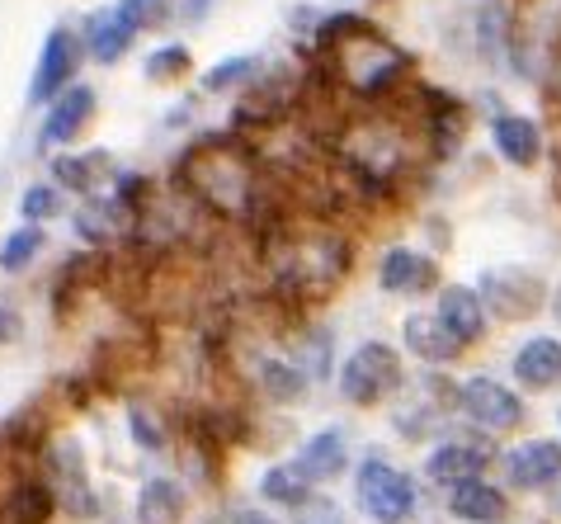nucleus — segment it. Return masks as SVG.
<instances>
[{
  "label": "nucleus",
  "instance_id": "1a4fd4ad",
  "mask_svg": "<svg viewBox=\"0 0 561 524\" xmlns=\"http://www.w3.org/2000/svg\"><path fill=\"white\" fill-rule=\"evenodd\" d=\"M486 133H491L495 157H501L505 166H514V171L538 166L542 151H548V133H542V123L528 118V114H514V110H495L491 123H486Z\"/></svg>",
  "mask_w": 561,
  "mask_h": 524
},
{
  "label": "nucleus",
  "instance_id": "58836bf2",
  "mask_svg": "<svg viewBox=\"0 0 561 524\" xmlns=\"http://www.w3.org/2000/svg\"><path fill=\"white\" fill-rule=\"evenodd\" d=\"M557 161H561V143H557Z\"/></svg>",
  "mask_w": 561,
  "mask_h": 524
},
{
  "label": "nucleus",
  "instance_id": "ea45409f",
  "mask_svg": "<svg viewBox=\"0 0 561 524\" xmlns=\"http://www.w3.org/2000/svg\"><path fill=\"white\" fill-rule=\"evenodd\" d=\"M557 511H561V497H557Z\"/></svg>",
  "mask_w": 561,
  "mask_h": 524
},
{
  "label": "nucleus",
  "instance_id": "f8f14e48",
  "mask_svg": "<svg viewBox=\"0 0 561 524\" xmlns=\"http://www.w3.org/2000/svg\"><path fill=\"white\" fill-rule=\"evenodd\" d=\"M505 477L519 491H542L561 482V444L557 440H528L505 454Z\"/></svg>",
  "mask_w": 561,
  "mask_h": 524
},
{
  "label": "nucleus",
  "instance_id": "393cba45",
  "mask_svg": "<svg viewBox=\"0 0 561 524\" xmlns=\"http://www.w3.org/2000/svg\"><path fill=\"white\" fill-rule=\"evenodd\" d=\"M307 383L311 374H302L298 364H288V360H264L260 364V388L270 402H298V397L307 392Z\"/></svg>",
  "mask_w": 561,
  "mask_h": 524
},
{
  "label": "nucleus",
  "instance_id": "dca6fc26",
  "mask_svg": "<svg viewBox=\"0 0 561 524\" xmlns=\"http://www.w3.org/2000/svg\"><path fill=\"white\" fill-rule=\"evenodd\" d=\"M514 378L524 383V388H534V392H548L561 383V341L557 335H528V341L514 350Z\"/></svg>",
  "mask_w": 561,
  "mask_h": 524
},
{
  "label": "nucleus",
  "instance_id": "20e7f679",
  "mask_svg": "<svg viewBox=\"0 0 561 524\" xmlns=\"http://www.w3.org/2000/svg\"><path fill=\"white\" fill-rule=\"evenodd\" d=\"M401 383H407V368H401V354L387 341H364L358 350L345 354V364H340V397L354 407L387 402Z\"/></svg>",
  "mask_w": 561,
  "mask_h": 524
},
{
  "label": "nucleus",
  "instance_id": "f3484780",
  "mask_svg": "<svg viewBox=\"0 0 561 524\" xmlns=\"http://www.w3.org/2000/svg\"><path fill=\"white\" fill-rule=\"evenodd\" d=\"M345 464H350V440H345V430L340 425H325V430H317L302 449H298V468L307 482H331V477H340L345 472Z\"/></svg>",
  "mask_w": 561,
  "mask_h": 524
},
{
  "label": "nucleus",
  "instance_id": "f03ea898",
  "mask_svg": "<svg viewBox=\"0 0 561 524\" xmlns=\"http://www.w3.org/2000/svg\"><path fill=\"white\" fill-rule=\"evenodd\" d=\"M317 48L331 57L335 86L354 90L358 100H387L392 90L407 86L411 76V53H401L392 38L358 14H335L317 29Z\"/></svg>",
  "mask_w": 561,
  "mask_h": 524
},
{
  "label": "nucleus",
  "instance_id": "5701e85b",
  "mask_svg": "<svg viewBox=\"0 0 561 524\" xmlns=\"http://www.w3.org/2000/svg\"><path fill=\"white\" fill-rule=\"evenodd\" d=\"M114 175V161L108 151H85V157H57L53 161V180L71 194H95L100 180Z\"/></svg>",
  "mask_w": 561,
  "mask_h": 524
},
{
  "label": "nucleus",
  "instance_id": "7ed1b4c3",
  "mask_svg": "<svg viewBox=\"0 0 561 524\" xmlns=\"http://www.w3.org/2000/svg\"><path fill=\"white\" fill-rule=\"evenodd\" d=\"M264 265H270L274 293L293 307L321 303L350 270V241L340 232H293V227H274L264 237Z\"/></svg>",
  "mask_w": 561,
  "mask_h": 524
},
{
  "label": "nucleus",
  "instance_id": "39448f33",
  "mask_svg": "<svg viewBox=\"0 0 561 524\" xmlns=\"http://www.w3.org/2000/svg\"><path fill=\"white\" fill-rule=\"evenodd\" d=\"M477 288H481V298H486L491 317H501V321H528L552 303L548 280H542L538 270H524V265H495V270L481 274Z\"/></svg>",
  "mask_w": 561,
  "mask_h": 524
},
{
  "label": "nucleus",
  "instance_id": "a878e982",
  "mask_svg": "<svg viewBox=\"0 0 561 524\" xmlns=\"http://www.w3.org/2000/svg\"><path fill=\"white\" fill-rule=\"evenodd\" d=\"M260 491H264V501H278V505H307L311 501V482L293 464H274L260 477Z\"/></svg>",
  "mask_w": 561,
  "mask_h": 524
},
{
  "label": "nucleus",
  "instance_id": "6ab92c4d",
  "mask_svg": "<svg viewBox=\"0 0 561 524\" xmlns=\"http://www.w3.org/2000/svg\"><path fill=\"white\" fill-rule=\"evenodd\" d=\"M48 458H53V491H57V501H67V511H76V515H95V501H90V491H85L81 449H76V444H57Z\"/></svg>",
  "mask_w": 561,
  "mask_h": 524
},
{
  "label": "nucleus",
  "instance_id": "e433bc0d",
  "mask_svg": "<svg viewBox=\"0 0 561 524\" xmlns=\"http://www.w3.org/2000/svg\"><path fill=\"white\" fill-rule=\"evenodd\" d=\"M548 312H552V317H557V327H561V284H557V288H552V303H548Z\"/></svg>",
  "mask_w": 561,
  "mask_h": 524
},
{
  "label": "nucleus",
  "instance_id": "b1692460",
  "mask_svg": "<svg viewBox=\"0 0 561 524\" xmlns=\"http://www.w3.org/2000/svg\"><path fill=\"white\" fill-rule=\"evenodd\" d=\"M137 34H142V29H137L128 14L114 5L108 14H100V20L90 24V57H95V61H118L123 53L133 48V38H137Z\"/></svg>",
  "mask_w": 561,
  "mask_h": 524
},
{
  "label": "nucleus",
  "instance_id": "9b49d317",
  "mask_svg": "<svg viewBox=\"0 0 561 524\" xmlns=\"http://www.w3.org/2000/svg\"><path fill=\"white\" fill-rule=\"evenodd\" d=\"M434 312H439V321L458 335L462 345H477L491 327V307H486V298H481V288H472V284H444Z\"/></svg>",
  "mask_w": 561,
  "mask_h": 524
},
{
  "label": "nucleus",
  "instance_id": "0eeeda50",
  "mask_svg": "<svg viewBox=\"0 0 561 524\" xmlns=\"http://www.w3.org/2000/svg\"><path fill=\"white\" fill-rule=\"evenodd\" d=\"M519 10L514 0H477L472 5V48L481 67H510L519 48Z\"/></svg>",
  "mask_w": 561,
  "mask_h": 524
},
{
  "label": "nucleus",
  "instance_id": "cd10ccee",
  "mask_svg": "<svg viewBox=\"0 0 561 524\" xmlns=\"http://www.w3.org/2000/svg\"><path fill=\"white\" fill-rule=\"evenodd\" d=\"M260 71V57H227L204 76V90H231V86H251V76Z\"/></svg>",
  "mask_w": 561,
  "mask_h": 524
},
{
  "label": "nucleus",
  "instance_id": "412c9836",
  "mask_svg": "<svg viewBox=\"0 0 561 524\" xmlns=\"http://www.w3.org/2000/svg\"><path fill=\"white\" fill-rule=\"evenodd\" d=\"M481 468H486V454L472 449V444H439V449L430 454V482H439V487H458V482H472V477H481Z\"/></svg>",
  "mask_w": 561,
  "mask_h": 524
},
{
  "label": "nucleus",
  "instance_id": "a211bd4d",
  "mask_svg": "<svg viewBox=\"0 0 561 524\" xmlns=\"http://www.w3.org/2000/svg\"><path fill=\"white\" fill-rule=\"evenodd\" d=\"M53 505H57L53 482H43V477H20V482L10 487V497H5L0 524H48Z\"/></svg>",
  "mask_w": 561,
  "mask_h": 524
},
{
  "label": "nucleus",
  "instance_id": "2f4dec72",
  "mask_svg": "<svg viewBox=\"0 0 561 524\" xmlns=\"http://www.w3.org/2000/svg\"><path fill=\"white\" fill-rule=\"evenodd\" d=\"M133 440L142 444V449H161V425H151V415L147 411H133Z\"/></svg>",
  "mask_w": 561,
  "mask_h": 524
},
{
  "label": "nucleus",
  "instance_id": "4c0bfd02",
  "mask_svg": "<svg viewBox=\"0 0 561 524\" xmlns=\"http://www.w3.org/2000/svg\"><path fill=\"white\" fill-rule=\"evenodd\" d=\"M552 48H561V0H557V20H552Z\"/></svg>",
  "mask_w": 561,
  "mask_h": 524
},
{
  "label": "nucleus",
  "instance_id": "7c9ffc66",
  "mask_svg": "<svg viewBox=\"0 0 561 524\" xmlns=\"http://www.w3.org/2000/svg\"><path fill=\"white\" fill-rule=\"evenodd\" d=\"M118 10L128 14L137 29H151V24H161L170 14V0H118Z\"/></svg>",
  "mask_w": 561,
  "mask_h": 524
},
{
  "label": "nucleus",
  "instance_id": "c756f323",
  "mask_svg": "<svg viewBox=\"0 0 561 524\" xmlns=\"http://www.w3.org/2000/svg\"><path fill=\"white\" fill-rule=\"evenodd\" d=\"M190 71V53L180 48V43H170V48H156L147 57V76L151 81H175V76Z\"/></svg>",
  "mask_w": 561,
  "mask_h": 524
},
{
  "label": "nucleus",
  "instance_id": "9d476101",
  "mask_svg": "<svg viewBox=\"0 0 561 524\" xmlns=\"http://www.w3.org/2000/svg\"><path fill=\"white\" fill-rule=\"evenodd\" d=\"M76 67H81V38L71 29H53L43 38V53H38V67H34V86H28V100L43 104V100H57L61 90L71 86Z\"/></svg>",
  "mask_w": 561,
  "mask_h": 524
},
{
  "label": "nucleus",
  "instance_id": "4468645a",
  "mask_svg": "<svg viewBox=\"0 0 561 524\" xmlns=\"http://www.w3.org/2000/svg\"><path fill=\"white\" fill-rule=\"evenodd\" d=\"M378 284H382V293H430L439 284V265H434L425 251L392 246L378 265Z\"/></svg>",
  "mask_w": 561,
  "mask_h": 524
},
{
  "label": "nucleus",
  "instance_id": "423d86ee",
  "mask_svg": "<svg viewBox=\"0 0 561 524\" xmlns=\"http://www.w3.org/2000/svg\"><path fill=\"white\" fill-rule=\"evenodd\" d=\"M358 505H364L368 520L378 524H401L415 515V482L401 468L382 464V458H368L364 468H358Z\"/></svg>",
  "mask_w": 561,
  "mask_h": 524
},
{
  "label": "nucleus",
  "instance_id": "c9c22d12",
  "mask_svg": "<svg viewBox=\"0 0 561 524\" xmlns=\"http://www.w3.org/2000/svg\"><path fill=\"white\" fill-rule=\"evenodd\" d=\"M204 5L208 0H184V20H204Z\"/></svg>",
  "mask_w": 561,
  "mask_h": 524
},
{
  "label": "nucleus",
  "instance_id": "c85d7f7f",
  "mask_svg": "<svg viewBox=\"0 0 561 524\" xmlns=\"http://www.w3.org/2000/svg\"><path fill=\"white\" fill-rule=\"evenodd\" d=\"M24 218L28 223H48L61 213V184H28L24 190Z\"/></svg>",
  "mask_w": 561,
  "mask_h": 524
},
{
  "label": "nucleus",
  "instance_id": "473e14b6",
  "mask_svg": "<svg viewBox=\"0 0 561 524\" xmlns=\"http://www.w3.org/2000/svg\"><path fill=\"white\" fill-rule=\"evenodd\" d=\"M542 86H548V100H552V110L561 114V48L552 53V61H548V71H542Z\"/></svg>",
  "mask_w": 561,
  "mask_h": 524
},
{
  "label": "nucleus",
  "instance_id": "f257e3e1",
  "mask_svg": "<svg viewBox=\"0 0 561 524\" xmlns=\"http://www.w3.org/2000/svg\"><path fill=\"white\" fill-rule=\"evenodd\" d=\"M180 184L194 204H204L222 218H260L270 208V194H264V171L260 157L241 137H204L190 157L180 161Z\"/></svg>",
  "mask_w": 561,
  "mask_h": 524
},
{
  "label": "nucleus",
  "instance_id": "2eb2a0df",
  "mask_svg": "<svg viewBox=\"0 0 561 524\" xmlns=\"http://www.w3.org/2000/svg\"><path fill=\"white\" fill-rule=\"evenodd\" d=\"M90 114H95V90H90V86L61 90V95L53 100L48 118H43V128H38V147H57V143H71V137H81Z\"/></svg>",
  "mask_w": 561,
  "mask_h": 524
},
{
  "label": "nucleus",
  "instance_id": "ddd939ff",
  "mask_svg": "<svg viewBox=\"0 0 561 524\" xmlns=\"http://www.w3.org/2000/svg\"><path fill=\"white\" fill-rule=\"evenodd\" d=\"M401 341H407V350L415 354L420 364H430V368H439V364H454L458 354L467 350L454 331L439 321V312H415L401 321Z\"/></svg>",
  "mask_w": 561,
  "mask_h": 524
},
{
  "label": "nucleus",
  "instance_id": "4be33fe9",
  "mask_svg": "<svg viewBox=\"0 0 561 524\" xmlns=\"http://www.w3.org/2000/svg\"><path fill=\"white\" fill-rule=\"evenodd\" d=\"M184 520V487L170 477H147L137 491V524H180Z\"/></svg>",
  "mask_w": 561,
  "mask_h": 524
},
{
  "label": "nucleus",
  "instance_id": "72a5a7b5",
  "mask_svg": "<svg viewBox=\"0 0 561 524\" xmlns=\"http://www.w3.org/2000/svg\"><path fill=\"white\" fill-rule=\"evenodd\" d=\"M222 524H274L264 511H231V515H222Z\"/></svg>",
  "mask_w": 561,
  "mask_h": 524
},
{
  "label": "nucleus",
  "instance_id": "aec40b11",
  "mask_svg": "<svg viewBox=\"0 0 561 524\" xmlns=\"http://www.w3.org/2000/svg\"><path fill=\"white\" fill-rule=\"evenodd\" d=\"M448 511H454L458 520H472V524H501L510 501L495 487L481 482V477H472V482L448 487Z\"/></svg>",
  "mask_w": 561,
  "mask_h": 524
},
{
  "label": "nucleus",
  "instance_id": "6e6552de",
  "mask_svg": "<svg viewBox=\"0 0 561 524\" xmlns=\"http://www.w3.org/2000/svg\"><path fill=\"white\" fill-rule=\"evenodd\" d=\"M458 411L472 425L491 430V435H505V430H514V425L524 421V402H519V397H514L505 383L481 378V374L458 383Z\"/></svg>",
  "mask_w": 561,
  "mask_h": 524
},
{
  "label": "nucleus",
  "instance_id": "bb28decb",
  "mask_svg": "<svg viewBox=\"0 0 561 524\" xmlns=\"http://www.w3.org/2000/svg\"><path fill=\"white\" fill-rule=\"evenodd\" d=\"M38 251H43V232L38 227H20V232H10L5 241H0V270L20 274Z\"/></svg>",
  "mask_w": 561,
  "mask_h": 524
},
{
  "label": "nucleus",
  "instance_id": "f704fd0d",
  "mask_svg": "<svg viewBox=\"0 0 561 524\" xmlns=\"http://www.w3.org/2000/svg\"><path fill=\"white\" fill-rule=\"evenodd\" d=\"M14 331H20V317H14V312H10V307H0V345H5V341H10V335H14Z\"/></svg>",
  "mask_w": 561,
  "mask_h": 524
}]
</instances>
